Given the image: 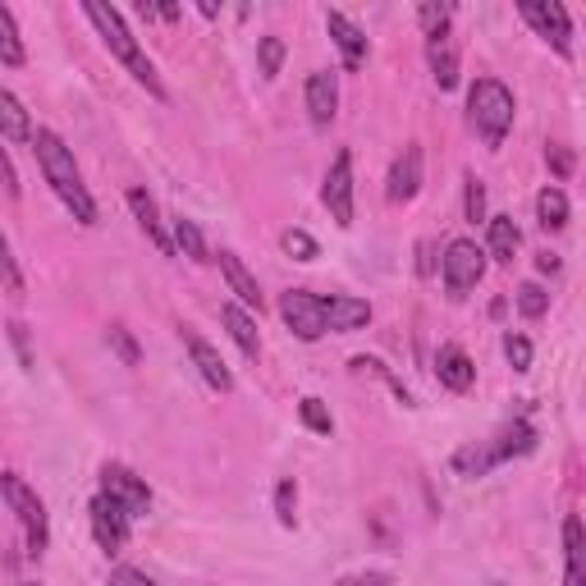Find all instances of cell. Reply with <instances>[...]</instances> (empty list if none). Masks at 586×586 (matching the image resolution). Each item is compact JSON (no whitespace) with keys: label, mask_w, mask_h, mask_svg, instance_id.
<instances>
[{"label":"cell","mask_w":586,"mask_h":586,"mask_svg":"<svg viewBox=\"0 0 586 586\" xmlns=\"http://www.w3.org/2000/svg\"><path fill=\"white\" fill-rule=\"evenodd\" d=\"M128 211H134V221H138V225H142V234L151 238V248H157L161 257H175V238L165 234L161 211H157V202L147 198V188H128Z\"/></svg>","instance_id":"cell-16"},{"label":"cell","mask_w":586,"mask_h":586,"mask_svg":"<svg viewBox=\"0 0 586 586\" xmlns=\"http://www.w3.org/2000/svg\"><path fill=\"white\" fill-rule=\"evenodd\" d=\"M504 358H509L513 372H532V339L509 331V335H504Z\"/></svg>","instance_id":"cell-36"},{"label":"cell","mask_w":586,"mask_h":586,"mask_svg":"<svg viewBox=\"0 0 586 586\" xmlns=\"http://www.w3.org/2000/svg\"><path fill=\"white\" fill-rule=\"evenodd\" d=\"M294 509H298V486H294V476H285V482L275 486V518H279L285 527H294V523H298Z\"/></svg>","instance_id":"cell-33"},{"label":"cell","mask_w":586,"mask_h":586,"mask_svg":"<svg viewBox=\"0 0 586 586\" xmlns=\"http://www.w3.org/2000/svg\"><path fill=\"white\" fill-rule=\"evenodd\" d=\"M298 417H302V426H308V431H316V436H331V431H335L331 408H325L321 399H312V395L298 403Z\"/></svg>","instance_id":"cell-29"},{"label":"cell","mask_w":586,"mask_h":586,"mask_svg":"<svg viewBox=\"0 0 586 586\" xmlns=\"http://www.w3.org/2000/svg\"><path fill=\"white\" fill-rule=\"evenodd\" d=\"M279 244H285V252L294 257V262H316V238L308 234V229H285V238H279Z\"/></svg>","instance_id":"cell-32"},{"label":"cell","mask_w":586,"mask_h":586,"mask_svg":"<svg viewBox=\"0 0 586 586\" xmlns=\"http://www.w3.org/2000/svg\"><path fill=\"white\" fill-rule=\"evenodd\" d=\"M490 257L499 266H509L513 257H518V244H523V234H518V225H513V215H490Z\"/></svg>","instance_id":"cell-24"},{"label":"cell","mask_w":586,"mask_h":586,"mask_svg":"<svg viewBox=\"0 0 586 586\" xmlns=\"http://www.w3.org/2000/svg\"><path fill=\"white\" fill-rule=\"evenodd\" d=\"M490 449V463H509V459H523V453H532L536 449V431H532V422H509L499 436L486 445Z\"/></svg>","instance_id":"cell-19"},{"label":"cell","mask_w":586,"mask_h":586,"mask_svg":"<svg viewBox=\"0 0 586 586\" xmlns=\"http://www.w3.org/2000/svg\"><path fill=\"white\" fill-rule=\"evenodd\" d=\"M83 14L92 18V28L101 33V41L111 47V55L124 64V70L134 74L157 101H165V83H161V74H157V64L147 60V51L138 47V37L124 28V14H120L115 5H97V0H88V5H83Z\"/></svg>","instance_id":"cell-2"},{"label":"cell","mask_w":586,"mask_h":586,"mask_svg":"<svg viewBox=\"0 0 586 586\" xmlns=\"http://www.w3.org/2000/svg\"><path fill=\"white\" fill-rule=\"evenodd\" d=\"M221 321H225V331H229V339L238 344V349H244L248 358H262V335H257V321L248 316V308H238V302H225Z\"/></svg>","instance_id":"cell-20"},{"label":"cell","mask_w":586,"mask_h":586,"mask_svg":"<svg viewBox=\"0 0 586 586\" xmlns=\"http://www.w3.org/2000/svg\"><path fill=\"white\" fill-rule=\"evenodd\" d=\"M417 252H422V262H417V271H422V275H431V244H422Z\"/></svg>","instance_id":"cell-43"},{"label":"cell","mask_w":586,"mask_h":586,"mask_svg":"<svg viewBox=\"0 0 586 586\" xmlns=\"http://www.w3.org/2000/svg\"><path fill=\"white\" fill-rule=\"evenodd\" d=\"M279 64H285V41H279L275 33H266L262 41H257V70H262V78H275Z\"/></svg>","instance_id":"cell-28"},{"label":"cell","mask_w":586,"mask_h":586,"mask_svg":"<svg viewBox=\"0 0 586 586\" xmlns=\"http://www.w3.org/2000/svg\"><path fill=\"white\" fill-rule=\"evenodd\" d=\"M321 316H325V331L353 335V331L372 325V302L353 298V294H331V298H321Z\"/></svg>","instance_id":"cell-12"},{"label":"cell","mask_w":586,"mask_h":586,"mask_svg":"<svg viewBox=\"0 0 586 586\" xmlns=\"http://www.w3.org/2000/svg\"><path fill=\"white\" fill-rule=\"evenodd\" d=\"M28 60V51H24V37H18V28H14V14L0 5V64H24Z\"/></svg>","instance_id":"cell-27"},{"label":"cell","mask_w":586,"mask_h":586,"mask_svg":"<svg viewBox=\"0 0 586 586\" xmlns=\"http://www.w3.org/2000/svg\"><path fill=\"white\" fill-rule=\"evenodd\" d=\"M440 275H445V289L449 298H467L486 275V252L472 244V238H453L445 248V262H440Z\"/></svg>","instance_id":"cell-5"},{"label":"cell","mask_w":586,"mask_h":586,"mask_svg":"<svg viewBox=\"0 0 586 586\" xmlns=\"http://www.w3.org/2000/svg\"><path fill=\"white\" fill-rule=\"evenodd\" d=\"M221 275H225V285H229V294L238 298V308H252V312H262V285H257V275L238 262L234 252H221Z\"/></svg>","instance_id":"cell-18"},{"label":"cell","mask_w":586,"mask_h":586,"mask_svg":"<svg viewBox=\"0 0 586 586\" xmlns=\"http://www.w3.org/2000/svg\"><path fill=\"white\" fill-rule=\"evenodd\" d=\"M24 586H37V582H24Z\"/></svg>","instance_id":"cell-44"},{"label":"cell","mask_w":586,"mask_h":586,"mask_svg":"<svg viewBox=\"0 0 586 586\" xmlns=\"http://www.w3.org/2000/svg\"><path fill=\"white\" fill-rule=\"evenodd\" d=\"M0 138L10 142H33V120L24 111V101H18L14 92L0 88Z\"/></svg>","instance_id":"cell-22"},{"label":"cell","mask_w":586,"mask_h":586,"mask_svg":"<svg viewBox=\"0 0 586 586\" xmlns=\"http://www.w3.org/2000/svg\"><path fill=\"white\" fill-rule=\"evenodd\" d=\"M33 151H37V165H41V175H47L51 192L64 202V211H70L78 225H97V202H92L88 184H83V170L74 161V151L64 147V138L51 134V128H37Z\"/></svg>","instance_id":"cell-1"},{"label":"cell","mask_w":586,"mask_h":586,"mask_svg":"<svg viewBox=\"0 0 586 586\" xmlns=\"http://www.w3.org/2000/svg\"><path fill=\"white\" fill-rule=\"evenodd\" d=\"M536 221L550 234L569 225V198H563V188H540L536 192Z\"/></svg>","instance_id":"cell-25"},{"label":"cell","mask_w":586,"mask_h":586,"mask_svg":"<svg viewBox=\"0 0 586 586\" xmlns=\"http://www.w3.org/2000/svg\"><path fill=\"white\" fill-rule=\"evenodd\" d=\"M105 586H157V582H151L142 569H115Z\"/></svg>","instance_id":"cell-39"},{"label":"cell","mask_w":586,"mask_h":586,"mask_svg":"<svg viewBox=\"0 0 586 586\" xmlns=\"http://www.w3.org/2000/svg\"><path fill=\"white\" fill-rule=\"evenodd\" d=\"M518 312H523L527 321H540L550 312V294L540 285H523V289H518Z\"/></svg>","instance_id":"cell-31"},{"label":"cell","mask_w":586,"mask_h":586,"mask_svg":"<svg viewBox=\"0 0 586 586\" xmlns=\"http://www.w3.org/2000/svg\"><path fill=\"white\" fill-rule=\"evenodd\" d=\"M321 202H325V211H331V221H335L339 229L353 225V151H349V147H339L335 161H331V170H325Z\"/></svg>","instance_id":"cell-6"},{"label":"cell","mask_w":586,"mask_h":586,"mask_svg":"<svg viewBox=\"0 0 586 586\" xmlns=\"http://www.w3.org/2000/svg\"><path fill=\"white\" fill-rule=\"evenodd\" d=\"M536 271L554 275V271H559V257H554V252H540V257H536Z\"/></svg>","instance_id":"cell-42"},{"label":"cell","mask_w":586,"mask_h":586,"mask_svg":"<svg viewBox=\"0 0 586 586\" xmlns=\"http://www.w3.org/2000/svg\"><path fill=\"white\" fill-rule=\"evenodd\" d=\"M513 92L504 88L499 78H476L472 83V92H467V124L482 134L486 147H499L509 138V128H513Z\"/></svg>","instance_id":"cell-3"},{"label":"cell","mask_w":586,"mask_h":586,"mask_svg":"<svg viewBox=\"0 0 586 586\" xmlns=\"http://www.w3.org/2000/svg\"><path fill=\"white\" fill-rule=\"evenodd\" d=\"M101 495H111L115 504H124L128 518H142L151 509V490L138 472H128L124 463H105L101 467Z\"/></svg>","instance_id":"cell-8"},{"label":"cell","mask_w":586,"mask_h":586,"mask_svg":"<svg viewBox=\"0 0 586 586\" xmlns=\"http://www.w3.org/2000/svg\"><path fill=\"white\" fill-rule=\"evenodd\" d=\"M279 316H285V325L302 339V344H316L325 335V316H321V298L308 294V289H289L285 298H279Z\"/></svg>","instance_id":"cell-10"},{"label":"cell","mask_w":586,"mask_h":586,"mask_svg":"<svg viewBox=\"0 0 586 586\" xmlns=\"http://www.w3.org/2000/svg\"><path fill=\"white\" fill-rule=\"evenodd\" d=\"M582 554H586V546H582V518L577 513H569V523H563V586H586V569H582Z\"/></svg>","instance_id":"cell-21"},{"label":"cell","mask_w":586,"mask_h":586,"mask_svg":"<svg viewBox=\"0 0 586 586\" xmlns=\"http://www.w3.org/2000/svg\"><path fill=\"white\" fill-rule=\"evenodd\" d=\"M546 161H550V170H554L559 179H569V175H573V165H577V161H573V147H550V151H546Z\"/></svg>","instance_id":"cell-38"},{"label":"cell","mask_w":586,"mask_h":586,"mask_svg":"<svg viewBox=\"0 0 586 586\" xmlns=\"http://www.w3.org/2000/svg\"><path fill=\"white\" fill-rule=\"evenodd\" d=\"M436 376L445 389H453V395H467L472 381H476V366L472 358L459 349V344H440V353H436Z\"/></svg>","instance_id":"cell-17"},{"label":"cell","mask_w":586,"mask_h":586,"mask_svg":"<svg viewBox=\"0 0 586 586\" xmlns=\"http://www.w3.org/2000/svg\"><path fill=\"white\" fill-rule=\"evenodd\" d=\"M422 192V147L417 142H408L399 157H395V165H389V179H385V198L395 202V207H403V202H412Z\"/></svg>","instance_id":"cell-11"},{"label":"cell","mask_w":586,"mask_h":586,"mask_svg":"<svg viewBox=\"0 0 586 586\" xmlns=\"http://www.w3.org/2000/svg\"><path fill=\"white\" fill-rule=\"evenodd\" d=\"M0 184H5V192H18V175H14V161L5 147H0Z\"/></svg>","instance_id":"cell-40"},{"label":"cell","mask_w":586,"mask_h":586,"mask_svg":"<svg viewBox=\"0 0 586 586\" xmlns=\"http://www.w3.org/2000/svg\"><path fill=\"white\" fill-rule=\"evenodd\" d=\"M0 495H5V504L14 509L18 527H24L28 550H33V554H41V550L51 546V518H47V504H41L37 490H33L18 472H5V476H0Z\"/></svg>","instance_id":"cell-4"},{"label":"cell","mask_w":586,"mask_h":586,"mask_svg":"<svg viewBox=\"0 0 586 586\" xmlns=\"http://www.w3.org/2000/svg\"><path fill=\"white\" fill-rule=\"evenodd\" d=\"M523 18L536 28V37H546L559 55H573V18L559 0H523Z\"/></svg>","instance_id":"cell-7"},{"label":"cell","mask_w":586,"mask_h":586,"mask_svg":"<svg viewBox=\"0 0 586 586\" xmlns=\"http://www.w3.org/2000/svg\"><path fill=\"white\" fill-rule=\"evenodd\" d=\"M463 184H467V188H463V215H467L472 225H476V221H486V184L476 179V175H467Z\"/></svg>","instance_id":"cell-35"},{"label":"cell","mask_w":586,"mask_h":586,"mask_svg":"<svg viewBox=\"0 0 586 586\" xmlns=\"http://www.w3.org/2000/svg\"><path fill=\"white\" fill-rule=\"evenodd\" d=\"M184 344H188V358H192V366L202 372V381H207L211 389H221V395H229V389H234V372L225 366V358L215 353L202 335H192V331H184Z\"/></svg>","instance_id":"cell-14"},{"label":"cell","mask_w":586,"mask_h":586,"mask_svg":"<svg viewBox=\"0 0 586 586\" xmlns=\"http://www.w3.org/2000/svg\"><path fill=\"white\" fill-rule=\"evenodd\" d=\"M426 55H431V78H436V88H440V92L459 88V51H453V41H449V37L431 41Z\"/></svg>","instance_id":"cell-23"},{"label":"cell","mask_w":586,"mask_h":586,"mask_svg":"<svg viewBox=\"0 0 586 586\" xmlns=\"http://www.w3.org/2000/svg\"><path fill=\"white\" fill-rule=\"evenodd\" d=\"M175 248L188 257V262H198V266H207V262H211L207 238H202L198 221H184V215H175Z\"/></svg>","instance_id":"cell-26"},{"label":"cell","mask_w":586,"mask_h":586,"mask_svg":"<svg viewBox=\"0 0 586 586\" xmlns=\"http://www.w3.org/2000/svg\"><path fill=\"white\" fill-rule=\"evenodd\" d=\"M449 18H453V5H422V10H417V24H422V33H426L431 41L449 37Z\"/></svg>","instance_id":"cell-30"},{"label":"cell","mask_w":586,"mask_h":586,"mask_svg":"<svg viewBox=\"0 0 586 586\" xmlns=\"http://www.w3.org/2000/svg\"><path fill=\"white\" fill-rule=\"evenodd\" d=\"M111 349L120 353L124 366H138V344H134V335H128L124 325H111Z\"/></svg>","instance_id":"cell-37"},{"label":"cell","mask_w":586,"mask_h":586,"mask_svg":"<svg viewBox=\"0 0 586 586\" xmlns=\"http://www.w3.org/2000/svg\"><path fill=\"white\" fill-rule=\"evenodd\" d=\"M302 97H308V115H312L316 128L335 124V115H339V78L331 70H316L308 78V92H302Z\"/></svg>","instance_id":"cell-15"},{"label":"cell","mask_w":586,"mask_h":586,"mask_svg":"<svg viewBox=\"0 0 586 586\" xmlns=\"http://www.w3.org/2000/svg\"><path fill=\"white\" fill-rule=\"evenodd\" d=\"M335 586H389V573H358V577H344Z\"/></svg>","instance_id":"cell-41"},{"label":"cell","mask_w":586,"mask_h":586,"mask_svg":"<svg viewBox=\"0 0 586 586\" xmlns=\"http://www.w3.org/2000/svg\"><path fill=\"white\" fill-rule=\"evenodd\" d=\"M0 285H5L10 294H24V271H18L14 252H10V238L0 234Z\"/></svg>","instance_id":"cell-34"},{"label":"cell","mask_w":586,"mask_h":586,"mask_svg":"<svg viewBox=\"0 0 586 586\" xmlns=\"http://www.w3.org/2000/svg\"><path fill=\"white\" fill-rule=\"evenodd\" d=\"M88 518H92V536H97V546L105 554H120L128 546V523L134 518L124 513V504H115L111 495H97L92 504H88Z\"/></svg>","instance_id":"cell-9"},{"label":"cell","mask_w":586,"mask_h":586,"mask_svg":"<svg viewBox=\"0 0 586 586\" xmlns=\"http://www.w3.org/2000/svg\"><path fill=\"white\" fill-rule=\"evenodd\" d=\"M325 33H331V41L339 47L344 70H362L366 64V37H362V28L353 24V18L339 14V10H325Z\"/></svg>","instance_id":"cell-13"}]
</instances>
